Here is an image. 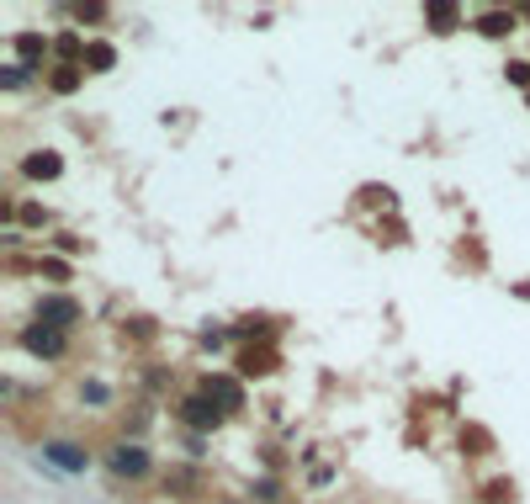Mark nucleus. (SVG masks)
<instances>
[{
  "label": "nucleus",
  "instance_id": "19",
  "mask_svg": "<svg viewBox=\"0 0 530 504\" xmlns=\"http://www.w3.org/2000/svg\"><path fill=\"white\" fill-rule=\"evenodd\" d=\"M74 16H80V21H101V16H106V5H74Z\"/></svg>",
  "mask_w": 530,
  "mask_h": 504
},
{
  "label": "nucleus",
  "instance_id": "8",
  "mask_svg": "<svg viewBox=\"0 0 530 504\" xmlns=\"http://www.w3.org/2000/svg\"><path fill=\"white\" fill-rule=\"evenodd\" d=\"M515 27H520L515 11H483V16H478V32H483V37H510Z\"/></svg>",
  "mask_w": 530,
  "mask_h": 504
},
{
  "label": "nucleus",
  "instance_id": "4",
  "mask_svg": "<svg viewBox=\"0 0 530 504\" xmlns=\"http://www.w3.org/2000/svg\"><path fill=\"white\" fill-rule=\"evenodd\" d=\"M106 468H111L117 478H133V484H138V478H149L154 457H149V452H143L138 441H117V446L106 452Z\"/></svg>",
  "mask_w": 530,
  "mask_h": 504
},
{
  "label": "nucleus",
  "instance_id": "1",
  "mask_svg": "<svg viewBox=\"0 0 530 504\" xmlns=\"http://www.w3.org/2000/svg\"><path fill=\"white\" fill-rule=\"evenodd\" d=\"M175 415H181V425L186 430H196V436H212L223 420H228V409L207 393V388H196V393H186L181 404H175Z\"/></svg>",
  "mask_w": 530,
  "mask_h": 504
},
{
  "label": "nucleus",
  "instance_id": "22",
  "mask_svg": "<svg viewBox=\"0 0 530 504\" xmlns=\"http://www.w3.org/2000/svg\"><path fill=\"white\" fill-rule=\"evenodd\" d=\"M218 504H239V500H218Z\"/></svg>",
  "mask_w": 530,
  "mask_h": 504
},
{
  "label": "nucleus",
  "instance_id": "3",
  "mask_svg": "<svg viewBox=\"0 0 530 504\" xmlns=\"http://www.w3.org/2000/svg\"><path fill=\"white\" fill-rule=\"evenodd\" d=\"M80 319H85V308H80L69 292H48V298H37V324H48V330H58V335H69Z\"/></svg>",
  "mask_w": 530,
  "mask_h": 504
},
{
  "label": "nucleus",
  "instance_id": "11",
  "mask_svg": "<svg viewBox=\"0 0 530 504\" xmlns=\"http://www.w3.org/2000/svg\"><path fill=\"white\" fill-rule=\"evenodd\" d=\"M111 64H117V48H111V43H101V37H96V43H90V48H85V69H90V74H106V69H111Z\"/></svg>",
  "mask_w": 530,
  "mask_h": 504
},
{
  "label": "nucleus",
  "instance_id": "17",
  "mask_svg": "<svg viewBox=\"0 0 530 504\" xmlns=\"http://www.w3.org/2000/svg\"><path fill=\"white\" fill-rule=\"evenodd\" d=\"M488 504H515V484H494V489H488Z\"/></svg>",
  "mask_w": 530,
  "mask_h": 504
},
{
  "label": "nucleus",
  "instance_id": "14",
  "mask_svg": "<svg viewBox=\"0 0 530 504\" xmlns=\"http://www.w3.org/2000/svg\"><path fill=\"white\" fill-rule=\"evenodd\" d=\"M27 80H32V69H27V64H16V58H11V64L0 69V85H5V90H21Z\"/></svg>",
  "mask_w": 530,
  "mask_h": 504
},
{
  "label": "nucleus",
  "instance_id": "18",
  "mask_svg": "<svg viewBox=\"0 0 530 504\" xmlns=\"http://www.w3.org/2000/svg\"><path fill=\"white\" fill-rule=\"evenodd\" d=\"M80 399H90V404H106L111 393H106V383H85V388H80Z\"/></svg>",
  "mask_w": 530,
  "mask_h": 504
},
{
  "label": "nucleus",
  "instance_id": "10",
  "mask_svg": "<svg viewBox=\"0 0 530 504\" xmlns=\"http://www.w3.org/2000/svg\"><path fill=\"white\" fill-rule=\"evenodd\" d=\"M425 21L435 32H457L462 27V5H425Z\"/></svg>",
  "mask_w": 530,
  "mask_h": 504
},
{
  "label": "nucleus",
  "instance_id": "9",
  "mask_svg": "<svg viewBox=\"0 0 530 504\" xmlns=\"http://www.w3.org/2000/svg\"><path fill=\"white\" fill-rule=\"evenodd\" d=\"M202 388H207V393H212V399H218L223 409H244V388H239L234 377H207Z\"/></svg>",
  "mask_w": 530,
  "mask_h": 504
},
{
  "label": "nucleus",
  "instance_id": "2",
  "mask_svg": "<svg viewBox=\"0 0 530 504\" xmlns=\"http://www.w3.org/2000/svg\"><path fill=\"white\" fill-rule=\"evenodd\" d=\"M16 345H21L27 356H37V361H64V356H69V335H58V330H48V324H37V319L16 335Z\"/></svg>",
  "mask_w": 530,
  "mask_h": 504
},
{
  "label": "nucleus",
  "instance_id": "20",
  "mask_svg": "<svg viewBox=\"0 0 530 504\" xmlns=\"http://www.w3.org/2000/svg\"><path fill=\"white\" fill-rule=\"evenodd\" d=\"M21 223H48V213H42L37 202H27V207H21Z\"/></svg>",
  "mask_w": 530,
  "mask_h": 504
},
{
  "label": "nucleus",
  "instance_id": "5",
  "mask_svg": "<svg viewBox=\"0 0 530 504\" xmlns=\"http://www.w3.org/2000/svg\"><path fill=\"white\" fill-rule=\"evenodd\" d=\"M42 462H53L58 473H85L90 468V452L80 441H42Z\"/></svg>",
  "mask_w": 530,
  "mask_h": 504
},
{
  "label": "nucleus",
  "instance_id": "6",
  "mask_svg": "<svg viewBox=\"0 0 530 504\" xmlns=\"http://www.w3.org/2000/svg\"><path fill=\"white\" fill-rule=\"evenodd\" d=\"M11 48H16V64H27V69H42V58L53 53V43H48L42 32H16Z\"/></svg>",
  "mask_w": 530,
  "mask_h": 504
},
{
  "label": "nucleus",
  "instance_id": "12",
  "mask_svg": "<svg viewBox=\"0 0 530 504\" xmlns=\"http://www.w3.org/2000/svg\"><path fill=\"white\" fill-rule=\"evenodd\" d=\"M80 80H85V69H80V64H53V74H48V85H53L58 96L80 90Z\"/></svg>",
  "mask_w": 530,
  "mask_h": 504
},
{
  "label": "nucleus",
  "instance_id": "21",
  "mask_svg": "<svg viewBox=\"0 0 530 504\" xmlns=\"http://www.w3.org/2000/svg\"><path fill=\"white\" fill-rule=\"evenodd\" d=\"M255 494H260V500H281V489H276V478H260V484H255Z\"/></svg>",
  "mask_w": 530,
  "mask_h": 504
},
{
  "label": "nucleus",
  "instance_id": "13",
  "mask_svg": "<svg viewBox=\"0 0 530 504\" xmlns=\"http://www.w3.org/2000/svg\"><path fill=\"white\" fill-rule=\"evenodd\" d=\"M239 372H244V377H265V372H276V356H271V351H244V356H239Z\"/></svg>",
  "mask_w": 530,
  "mask_h": 504
},
{
  "label": "nucleus",
  "instance_id": "15",
  "mask_svg": "<svg viewBox=\"0 0 530 504\" xmlns=\"http://www.w3.org/2000/svg\"><path fill=\"white\" fill-rule=\"evenodd\" d=\"M504 74H510V85L530 90V58H515V64H504Z\"/></svg>",
  "mask_w": 530,
  "mask_h": 504
},
{
  "label": "nucleus",
  "instance_id": "16",
  "mask_svg": "<svg viewBox=\"0 0 530 504\" xmlns=\"http://www.w3.org/2000/svg\"><path fill=\"white\" fill-rule=\"evenodd\" d=\"M37 271H42V276H53V282H69V266H64V260H53V255H42V260H37Z\"/></svg>",
  "mask_w": 530,
  "mask_h": 504
},
{
  "label": "nucleus",
  "instance_id": "7",
  "mask_svg": "<svg viewBox=\"0 0 530 504\" xmlns=\"http://www.w3.org/2000/svg\"><path fill=\"white\" fill-rule=\"evenodd\" d=\"M21 175H27V181H58V175H64V159H58L53 149H32V154L21 159Z\"/></svg>",
  "mask_w": 530,
  "mask_h": 504
}]
</instances>
